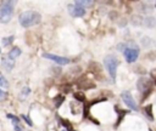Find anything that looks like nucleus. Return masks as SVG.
Instances as JSON below:
<instances>
[{"instance_id": "f257e3e1", "label": "nucleus", "mask_w": 156, "mask_h": 131, "mask_svg": "<svg viewBox=\"0 0 156 131\" xmlns=\"http://www.w3.org/2000/svg\"><path fill=\"white\" fill-rule=\"evenodd\" d=\"M40 19H41V16L35 11H24L18 17L20 24L24 28H29L32 25L38 24L40 22Z\"/></svg>"}, {"instance_id": "f03ea898", "label": "nucleus", "mask_w": 156, "mask_h": 131, "mask_svg": "<svg viewBox=\"0 0 156 131\" xmlns=\"http://www.w3.org/2000/svg\"><path fill=\"white\" fill-rule=\"evenodd\" d=\"M16 2L17 0H2L1 1V6H0V22L1 23H7L12 18Z\"/></svg>"}, {"instance_id": "7ed1b4c3", "label": "nucleus", "mask_w": 156, "mask_h": 131, "mask_svg": "<svg viewBox=\"0 0 156 131\" xmlns=\"http://www.w3.org/2000/svg\"><path fill=\"white\" fill-rule=\"evenodd\" d=\"M118 63H119V61L115 55H107L104 58V64L107 69V73H108L110 78L112 79V81L116 80V72H117Z\"/></svg>"}, {"instance_id": "20e7f679", "label": "nucleus", "mask_w": 156, "mask_h": 131, "mask_svg": "<svg viewBox=\"0 0 156 131\" xmlns=\"http://www.w3.org/2000/svg\"><path fill=\"white\" fill-rule=\"evenodd\" d=\"M152 86H154V81L150 78H146V76L139 78V80L136 81V89L143 93V98H141L143 101L145 99V97H147L151 93Z\"/></svg>"}, {"instance_id": "39448f33", "label": "nucleus", "mask_w": 156, "mask_h": 131, "mask_svg": "<svg viewBox=\"0 0 156 131\" xmlns=\"http://www.w3.org/2000/svg\"><path fill=\"white\" fill-rule=\"evenodd\" d=\"M124 46H126V49L123 50V56H124L126 61L129 62V63L135 62L138 56H139V47L136 45L132 44V42L126 44Z\"/></svg>"}, {"instance_id": "423d86ee", "label": "nucleus", "mask_w": 156, "mask_h": 131, "mask_svg": "<svg viewBox=\"0 0 156 131\" xmlns=\"http://www.w3.org/2000/svg\"><path fill=\"white\" fill-rule=\"evenodd\" d=\"M121 97H122L123 102L127 104L128 108H130V109H133V110H136V109H138L136 102L134 101V98H133V96H132V93H130L129 91H123L122 95H121Z\"/></svg>"}, {"instance_id": "0eeeda50", "label": "nucleus", "mask_w": 156, "mask_h": 131, "mask_svg": "<svg viewBox=\"0 0 156 131\" xmlns=\"http://www.w3.org/2000/svg\"><path fill=\"white\" fill-rule=\"evenodd\" d=\"M67 10H68V12L72 17H83L85 15V8L79 6V5H76V4L68 5Z\"/></svg>"}, {"instance_id": "6e6552de", "label": "nucleus", "mask_w": 156, "mask_h": 131, "mask_svg": "<svg viewBox=\"0 0 156 131\" xmlns=\"http://www.w3.org/2000/svg\"><path fill=\"white\" fill-rule=\"evenodd\" d=\"M43 57L44 58H48V59H51V61H54L55 63H57V64H67V63H69V59L68 58H66V57H61V56H56V55H52V53H44L43 55Z\"/></svg>"}, {"instance_id": "1a4fd4ad", "label": "nucleus", "mask_w": 156, "mask_h": 131, "mask_svg": "<svg viewBox=\"0 0 156 131\" xmlns=\"http://www.w3.org/2000/svg\"><path fill=\"white\" fill-rule=\"evenodd\" d=\"M77 86L79 90H90L95 87V84L93 81H90L89 79H85L84 76H82L78 81H77Z\"/></svg>"}, {"instance_id": "9d476101", "label": "nucleus", "mask_w": 156, "mask_h": 131, "mask_svg": "<svg viewBox=\"0 0 156 131\" xmlns=\"http://www.w3.org/2000/svg\"><path fill=\"white\" fill-rule=\"evenodd\" d=\"M115 110H116V113H117V115H118V118H117V120H116V123H115V125H113V127H117L121 123H122V120H123V118L129 113V110H124V109H121V108H118L117 106L115 107Z\"/></svg>"}, {"instance_id": "9b49d317", "label": "nucleus", "mask_w": 156, "mask_h": 131, "mask_svg": "<svg viewBox=\"0 0 156 131\" xmlns=\"http://www.w3.org/2000/svg\"><path fill=\"white\" fill-rule=\"evenodd\" d=\"M1 64H2V67H4L7 72H10V70H12V68H13V66H15V59L10 58L9 56H4Z\"/></svg>"}, {"instance_id": "f8f14e48", "label": "nucleus", "mask_w": 156, "mask_h": 131, "mask_svg": "<svg viewBox=\"0 0 156 131\" xmlns=\"http://www.w3.org/2000/svg\"><path fill=\"white\" fill-rule=\"evenodd\" d=\"M143 24H144L146 28H154V27L156 25V19H155L154 17H151V16L145 17V18L143 19Z\"/></svg>"}, {"instance_id": "ddd939ff", "label": "nucleus", "mask_w": 156, "mask_h": 131, "mask_svg": "<svg viewBox=\"0 0 156 131\" xmlns=\"http://www.w3.org/2000/svg\"><path fill=\"white\" fill-rule=\"evenodd\" d=\"M144 110V114L145 116L149 119V120H154V114H152V104H147L143 108Z\"/></svg>"}, {"instance_id": "4468645a", "label": "nucleus", "mask_w": 156, "mask_h": 131, "mask_svg": "<svg viewBox=\"0 0 156 131\" xmlns=\"http://www.w3.org/2000/svg\"><path fill=\"white\" fill-rule=\"evenodd\" d=\"M58 120H60V123H61V125L67 130V131H74V129H73V125L71 124V121H68L67 119H63V118H61V116H58Z\"/></svg>"}, {"instance_id": "2eb2a0df", "label": "nucleus", "mask_w": 156, "mask_h": 131, "mask_svg": "<svg viewBox=\"0 0 156 131\" xmlns=\"http://www.w3.org/2000/svg\"><path fill=\"white\" fill-rule=\"evenodd\" d=\"M74 2L82 7H91L94 5V0H74Z\"/></svg>"}, {"instance_id": "dca6fc26", "label": "nucleus", "mask_w": 156, "mask_h": 131, "mask_svg": "<svg viewBox=\"0 0 156 131\" xmlns=\"http://www.w3.org/2000/svg\"><path fill=\"white\" fill-rule=\"evenodd\" d=\"M141 45H143L144 47H151V46L155 45V40H152V39L149 38V36H144V38L141 39Z\"/></svg>"}, {"instance_id": "f3484780", "label": "nucleus", "mask_w": 156, "mask_h": 131, "mask_svg": "<svg viewBox=\"0 0 156 131\" xmlns=\"http://www.w3.org/2000/svg\"><path fill=\"white\" fill-rule=\"evenodd\" d=\"M73 97H74V99H76L77 102H80V103H84V102H85V95H84V92H82V91H76V92H73Z\"/></svg>"}, {"instance_id": "a211bd4d", "label": "nucleus", "mask_w": 156, "mask_h": 131, "mask_svg": "<svg viewBox=\"0 0 156 131\" xmlns=\"http://www.w3.org/2000/svg\"><path fill=\"white\" fill-rule=\"evenodd\" d=\"M89 70H90L91 73L96 74V75L101 73V68H100V66H99L98 63H95V62H91V63H90V66H89Z\"/></svg>"}, {"instance_id": "6ab92c4d", "label": "nucleus", "mask_w": 156, "mask_h": 131, "mask_svg": "<svg viewBox=\"0 0 156 131\" xmlns=\"http://www.w3.org/2000/svg\"><path fill=\"white\" fill-rule=\"evenodd\" d=\"M20 55H21V49H20V47H13V49L9 52V55H7V56H9L10 58L15 59V58H16V57H18Z\"/></svg>"}, {"instance_id": "aec40b11", "label": "nucleus", "mask_w": 156, "mask_h": 131, "mask_svg": "<svg viewBox=\"0 0 156 131\" xmlns=\"http://www.w3.org/2000/svg\"><path fill=\"white\" fill-rule=\"evenodd\" d=\"M63 101H65V96L63 95H57L55 98H54V102H55V107L56 108H58L62 103H63Z\"/></svg>"}, {"instance_id": "412c9836", "label": "nucleus", "mask_w": 156, "mask_h": 131, "mask_svg": "<svg viewBox=\"0 0 156 131\" xmlns=\"http://www.w3.org/2000/svg\"><path fill=\"white\" fill-rule=\"evenodd\" d=\"M143 17L141 16H133L132 17V23L134 24V25H141L143 24Z\"/></svg>"}, {"instance_id": "4be33fe9", "label": "nucleus", "mask_w": 156, "mask_h": 131, "mask_svg": "<svg viewBox=\"0 0 156 131\" xmlns=\"http://www.w3.org/2000/svg\"><path fill=\"white\" fill-rule=\"evenodd\" d=\"M0 87H9V82L1 73H0Z\"/></svg>"}, {"instance_id": "5701e85b", "label": "nucleus", "mask_w": 156, "mask_h": 131, "mask_svg": "<svg viewBox=\"0 0 156 131\" xmlns=\"http://www.w3.org/2000/svg\"><path fill=\"white\" fill-rule=\"evenodd\" d=\"M12 41H13V36H12V35H11V36H7V38H4V39H2V45H4V46H7V45H10Z\"/></svg>"}, {"instance_id": "b1692460", "label": "nucleus", "mask_w": 156, "mask_h": 131, "mask_svg": "<svg viewBox=\"0 0 156 131\" xmlns=\"http://www.w3.org/2000/svg\"><path fill=\"white\" fill-rule=\"evenodd\" d=\"M29 92H30V89H29V87H23V89H22V92H21V96H22V97H26Z\"/></svg>"}, {"instance_id": "393cba45", "label": "nucleus", "mask_w": 156, "mask_h": 131, "mask_svg": "<svg viewBox=\"0 0 156 131\" xmlns=\"http://www.w3.org/2000/svg\"><path fill=\"white\" fill-rule=\"evenodd\" d=\"M150 76H151V80L154 81V84H156V69H152L150 72Z\"/></svg>"}, {"instance_id": "a878e982", "label": "nucleus", "mask_w": 156, "mask_h": 131, "mask_svg": "<svg viewBox=\"0 0 156 131\" xmlns=\"http://www.w3.org/2000/svg\"><path fill=\"white\" fill-rule=\"evenodd\" d=\"M62 90H63V92H65V93L69 92V91H71V85H68V84H65V85L62 86Z\"/></svg>"}, {"instance_id": "bb28decb", "label": "nucleus", "mask_w": 156, "mask_h": 131, "mask_svg": "<svg viewBox=\"0 0 156 131\" xmlns=\"http://www.w3.org/2000/svg\"><path fill=\"white\" fill-rule=\"evenodd\" d=\"M21 118H22V119H23V120H26V123H27V124H28V125H29V126H32V125H33V123H32V121H30V119H29V118H28V116H27V115H22V116H21Z\"/></svg>"}, {"instance_id": "cd10ccee", "label": "nucleus", "mask_w": 156, "mask_h": 131, "mask_svg": "<svg viewBox=\"0 0 156 131\" xmlns=\"http://www.w3.org/2000/svg\"><path fill=\"white\" fill-rule=\"evenodd\" d=\"M6 96H7V95H6V92H5V91H2V90L0 89V101H4V99L6 98Z\"/></svg>"}, {"instance_id": "c85d7f7f", "label": "nucleus", "mask_w": 156, "mask_h": 131, "mask_svg": "<svg viewBox=\"0 0 156 131\" xmlns=\"http://www.w3.org/2000/svg\"><path fill=\"white\" fill-rule=\"evenodd\" d=\"M130 1H136V0H130Z\"/></svg>"}, {"instance_id": "c756f323", "label": "nucleus", "mask_w": 156, "mask_h": 131, "mask_svg": "<svg viewBox=\"0 0 156 131\" xmlns=\"http://www.w3.org/2000/svg\"><path fill=\"white\" fill-rule=\"evenodd\" d=\"M0 52H1V49H0Z\"/></svg>"}, {"instance_id": "7c9ffc66", "label": "nucleus", "mask_w": 156, "mask_h": 131, "mask_svg": "<svg viewBox=\"0 0 156 131\" xmlns=\"http://www.w3.org/2000/svg\"><path fill=\"white\" fill-rule=\"evenodd\" d=\"M155 6H156V5H155Z\"/></svg>"}]
</instances>
